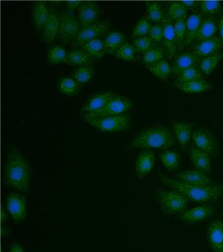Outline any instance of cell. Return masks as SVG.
Returning <instances> with one entry per match:
<instances>
[{"instance_id":"cell-1","label":"cell","mask_w":223,"mask_h":252,"mask_svg":"<svg viewBox=\"0 0 223 252\" xmlns=\"http://www.w3.org/2000/svg\"><path fill=\"white\" fill-rule=\"evenodd\" d=\"M162 183L171 189L182 193L189 200L203 205L214 204L223 197V185L192 186L171 178L159 172Z\"/></svg>"},{"instance_id":"cell-2","label":"cell","mask_w":223,"mask_h":252,"mask_svg":"<svg viewBox=\"0 0 223 252\" xmlns=\"http://www.w3.org/2000/svg\"><path fill=\"white\" fill-rule=\"evenodd\" d=\"M31 170L27 159L19 149L11 147L6 163V180L8 185L19 191L26 193L30 183Z\"/></svg>"},{"instance_id":"cell-3","label":"cell","mask_w":223,"mask_h":252,"mask_svg":"<svg viewBox=\"0 0 223 252\" xmlns=\"http://www.w3.org/2000/svg\"><path fill=\"white\" fill-rule=\"evenodd\" d=\"M175 144L172 132L164 126H154L142 131L130 142L129 148L167 150Z\"/></svg>"},{"instance_id":"cell-4","label":"cell","mask_w":223,"mask_h":252,"mask_svg":"<svg viewBox=\"0 0 223 252\" xmlns=\"http://www.w3.org/2000/svg\"><path fill=\"white\" fill-rule=\"evenodd\" d=\"M155 198L165 215L182 213L186 210L189 200L176 190L159 189L155 194Z\"/></svg>"},{"instance_id":"cell-5","label":"cell","mask_w":223,"mask_h":252,"mask_svg":"<svg viewBox=\"0 0 223 252\" xmlns=\"http://www.w3.org/2000/svg\"><path fill=\"white\" fill-rule=\"evenodd\" d=\"M85 122L102 132H120L128 130L130 126V115L128 113L120 115L102 118L82 117Z\"/></svg>"},{"instance_id":"cell-6","label":"cell","mask_w":223,"mask_h":252,"mask_svg":"<svg viewBox=\"0 0 223 252\" xmlns=\"http://www.w3.org/2000/svg\"><path fill=\"white\" fill-rule=\"evenodd\" d=\"M132 102L130 99L123 95L115 94V97L104 108L97 112L83 114L82 117L97 119L120 115L127 113L132 109Z\"/></svg>"},{"instance_id":"cell-7","label":"cell","mask_w":223,"mask_h":252,"mask_svg":"<svg viewBox=\"0 0 223 252\" xmlns=\"http://www.w3.org/2000/svg\"><path fill=\"white\" fill-rule=\"evenodd\" d=\"M59 15V38L64 42L69 43L77 37L82 29V26L73 12L63 10Z\"/></svg>"},{"instance_id":"cell-8","label":"cell","mask_w":223,"mask_h":252,"mask_svg":"<svg viewBox=\"0 0 223 252\" xmlns=\"http://www.w3.org/2000/svg\"><path fill=\"white\" fill-rule=\"evenodd\" d=\"M112 28V25L109 21H97L93 24L82 28L75 39L74 44L75 46H82L87 41L92 39H98L100 36L105 35Z\"/></svg>"},{"instance_id":"cell-9","label":"cell","mask_w":223,"mask_h":252,"mask_svg":"<svg viewBox=\"0 0 223 252\" xmlns=\"http://www.w3.org/2000/svg\"><path fill=\"white\" fill-rule=\"evenodd\" d=\"M216 210L217 206L214 204L201 205L191 210H185L181 213L178 218L188 224H195L209 220L216 213Z\"/></svg>"},{"instance_id":"cell-10","label":"cell","mask_w":223,"mask_h":252,"mask_svg":"<svg viewBox=\"0 0 223 252\" xmlns=\"http://www.w3.org/2000/svg\"><path fill=\"white\" fill-rule=\"evenodd\" d=\"M6 208L16 222L22 221L27 215V204L25 196L19 193H11L6 198Z\"/></svg>"},{"instance_id":"cell-11","label":"cell","mask_w":223,"mask_h":252,"mask_svg":"<svg viewBox=\"0 0 223 252\" xmlns=\"http://www.w3.org/2000/svg\"><path fill=\"white\" fill-rule=\"evenodd\" d=\"M163 26V44L168 59L171 61L176 56L177 43L173 22L167 16L162 22Z\"/></svg>"},{"instance_id":"cell-12","label":"cell","mask_w":223,"mask_h":252,"mask_svg":"<svg viewBox=\"0 0 223 252\" xmlns=\"http://www.w3.org/2000/svg\"><path fill=\"white\" fill-rule=\"evenodd\" d=\"M204 16L200 11H195L186 18V36L179 51L186 49L187 46H189L194 41L203 21H204Z\"/></svg>"},{"instance_id":"cell-13","label":"cell","mask_w":223,"mask_h":252,"mask_svg":"<svg viewBox=\"0 0 223 252\" xmlns=\"http://www.w3.org/2000/svg\"><path fill=\"white\" fill-rule=\"evenodd\" d=\"M223 47V43L220 36H216L211 39L197 43L193 47V53L200 61L217 54V51Z\"/></svg>"},{"instance_id":"cell-14","label":"cell","mask_w":223,"mask_h":252,"mask_svg":"<svg viewBox=\"0 0 223 252\" xmlns=\"http://www.w3.org/2000/svg\"><path fill=\"white\" fill-rule=\"evenodd\" d=\"M100 14V7L94 1L84 2L78 9V19L82 28L97 22Z\"/></svg>"},{"instance_id":"cell-15","label":"cell","mask_w":223,"mask_h":252,"mask_svg":"<svg viewBox=\"0 0 223 252\" xmlns=\"http://www.w3.org/2000/svg\"><path fill=\"white\" fill-rule=\"evenodd\" d=\"M59 15L54 6H49V15L41 36V41L45 44H51L58 35Z\"/></svg>"},{"instance_id":"cell-16","label":"cell","mask_w":223,"mask_h":252,"mask_svg":"<svg viewBox=\"0 0 223 252\" xmlns=\"http://www.w3.org/2000/svg\"><path fill=\"white\" fill-rule=\"evenodd\" d=\"M188 155L196 170L206 174L211 172V158L209 154L201 150L195 144H191L188 148Z\"/></svg>"},{"instance_id":"cell-17","label":"cell","mask_w":223,"mask_h":252,"mask_svg":"<svg viewBox=\"0 0 223 252\" xmlns=\"http://www.w3.org/2000/svg\"><path fill=\"white\" fill-rule=\"evenodd\" d=\"M178 180L186 185L192 186H211L215 185L214 181L204 172L199 170H185L176 175Z\"/></svg>"},{"instance_id":"cell-18","label":"cell","mask_w":223,"mask_h":252,"mask_svg":"<svg viewBox=\"0 0 223 252\" xmlns=\"http://www.w3.org/2000/svg\"><path fill=\"white\" fill-rule=\"evenodd\" d=\"M115 94L112 91L97 93L92 94L84 104L82 109V114L97 112L105 107L112 99L115 97Z\"/></svg>"},{"instance_id":"cell-19","label":"cell","mask_w":223,"mask_h":252,"mask_svg":"<svg viewBox=\"0 0 223 252\" xmlns=\"http://www.w3.org/2000/svg\"><path fill=\"white\" fill-rule=\"evenodd\" d=\"M195 145L201 150L209 154H213L216 150V142L212 134L203 128H197L193 131L192 135Z\"/></svg>"},{"instance_id":"cell-20","label":"cell","mask_w":223,"mask_h":252,"mask_svg":"<svg viewBox=\"0 0 223 252\" xmlns=\"http://www.w3.org/2000/svg\"><path fill=\"white\" fill-rule=\"evenodd\" d=\"M208 242L214 252H223V222L216 220L211 223L207 231Z\"/></svg>"},{"instance_id":"cell-21","label":"cell","mask_w":223,"mask_h":252,"mask_svg":"<svg viewBox=\"0 0 223 252\" xmlns=\"http://www.w3.org/2000/svg\"><path fill=\"white\" fill-rule=\"evenodd\" d=\"M155 161V153L150 149H145L139 154L135 165L137 177L139 178L146 177L154 166Z\"/></svg>"},{"instance_id":"cell-22","label":"cell","mask_w":223,"mask_h":252,"mask_svg":"<svg viewBox=\"0 0 223 252\" xmlns=\"http://www.w3.org/2000/svg\"><path fill=\"white\" fill-rule=\"evenodd\" d=\"M201 61L193 52H186L180 54L176 57L171 70L174 75L178 76L180 73L188 68L199 65Z\"/></svg>"},{"instance_id":"cell-23","label":"cell","mask_w":223,"mask_h":252,"mask_svg":"<svg viewBox=\"0 0 223 252\" xmlns=\"http://www.w3.org/2000/svg\"><path fill=\"white\" fill-rule=\"evenodd\" d=\"M171 126L173 134L176 135L178 143L181 148L184 149L189 143L193 135V126L189 123L176 121L172 122Z\"/></svg>"},{"instance_id":"cell-24","label":"cell","mask_w":223,"mask_h":252,"mask_svg":"<svg viewBox=\"0 0 223 252\" xmlns=\"http://www.w3.org/2000/svg\"><path fill=\"white\" fill-rule=\"evenodd\" d=\"M219 32V23L216 21L214 17H207L205 18L201 24L199 31L198 32L194 41L196 44L201 41L211 39L214 36H217Z\"/></svg>"},{"instance_id":"cell-25","label":"cell","mask_w":223,"mask_h":252,"mask_svg":"<svg viewBox=\"0 0 223 252\" xmlns=\"http://www.w3.org/2000/svg\"><path fill=\"white\" fill-rule=\"evenodd\" d=\"M49 15V7L45 1H36L32 6V17L38 31L44 30Z\"/></svg>"},{"instance_id":"cell-26","label":"cell","mask_w":223,"mask_h":252,"mask_svg":"<svg viewBox=\"0 0 223 252\" xmlns=\"http://www.w3.org/2000/svg\"><path fill=\"white\" fill-rule=\"evenodd\" d=\"M176 87L178 90L186 94H202V93L211 91L214 85L209 81L197 80L187 83H177Z\"/></svg>"},{"instance_id":"cell-27","label":"cell","mask_w":223,"mask_h":252,"mask_svg":"<svg viewBox=\"0 0 223 252\" xmlns=\"http://www.w3.org/2000/svg\"><path fill=\"white\" fill-rule=\"evenodd\" d=\"M81 50L87 55L92 61L102 59L105 55H107L105 45H104V41L100 38L87 41L86 43L81 46Z\"/></svg>"},{"instance_id":"cell-28","label":"cell","mask_w":223,"mask_h":252,"mask_svg":"<svg viewBox=\"0 0 223 252\" xmlns=\"http://www.w3.org/2000/svg\"><path fill=\"white\" fill-rule=\"evenodd\" d=\"M126 42V36L120 32H111L106 36L104 41L105 51L107 54H115L117 50L120 49Z\"/></svg>"},{"instance_id":"cell-29","label":"cell","mask_w":223,"mask_h":252,"mask_svg":"<svg viewBox=\"0 0 223 252\" xmlns=\"http://www.w3.org/2000/svg\"><path fill=\"white\" fill-rule=\"evenodd\" d=\"M160 158L165 168L169 172L178 170L181 165V156L175 150H165L160 154Z\"/></svg>"},{"instance_id":"cell-30","label":"cell","mask_w":223,"mask_h":252,"mask_svg":"<svg viewBox=\"0 0 223 252\" xmlns=\"http://www.w3.org/2000/svg\"><path fill=\"white\" fill-rule=\"evenodd\" d=\"M57 89L59 92L65 95L74 96L79 94L82 85L72 77H63L57 83Z\"/></svg>"},{"instance_id":"cell-31","label":"cell","mask_w":223,"mask_h":252,"mask_svg":"<svg viewBox=\"0 0 223 252\" xmlns=\"http://www.w3.org/2000/svg\"><path fill=\"white\" fill-rule=\"evenodd\" d=\"M67 64L77 67H84V66L91 65L92 60L85 53L80 51H72L67 53V59L65 62Z\"/></svg>"},{"instance_id":"cell-32","label":"cell","mask_w":223,"mask_h":252,"mask_svg":"<svg viewBox=\"0 0 223 252\" xmlns=\"http://www.w3.org/2000/svg\"><path fill=\"white\" fill-rule=\"evenodd\" d=\"M146 67L155 77L163 81L167 80L172 72L169 63L165 60L151 65H146Z\"/></svg>"},{"instance_id":"cell-33","label":"cell","mask_w":223,"mask_h":252,"mask_svg":"<svg viewBox=\"0 0 223 252\" xmlns=\"http://www.w3.org/2000/svg\"><path fill=\"white\" fill-rule=\"evenodd\" d=\"M146 17L154 23L163 22L166 16H165L163 6L158 2L150 1L146 4Z\"/></svg>"},{"instance_id":"cell-34","label":"cell","mask_w":223,"mask_h":252,"mask_svg":"<svg viewBox=\"0 0 223 252\" xmlns=\"http://www.w3.org/2000/svg\"><path fill=\"white\" fill-rule=\"evenodd\" d=\"M222 55L216 54L201 60L199 63V69L205 75L209 76L214 70L216 66L221 62Z\"/></svg>"},{"instance_id":"cell-35","label":"cell","mask_w":223,"mask_h":252,"mask_svg":"<svg viewBox=\"0 0 223 252\" xmlns=\"http://www.w3.org/2000/svg\"><path fill=\"white\" fill-rule=\"evenodd\" d=\"M200 12L208 17H214L221 12L222 6L219 1H199Z\"/></svg>"},{"instance_id":"cell-36","label":"cell","mask_w":223,"mask_h":252,"mask_svg":"<svg viewBox=\"0 0 223 252\" xmlns=\"http://www.w3.org/2000/svg\"><path fill=\"white\" fill-rule=\"evenodd\" d=\"M95 74V70L91 65L84 66L76 69L72 72V78L79 84H84L91 80Z\"/></svg>"},{"instance_id":"cell-37","label":"cell","mask_w":223,"mask_h":252,"mask_svg":"<svg viewBox=\"0 0 223 252\" xmlns=\"http://www.w3.org/2000/svg\"><path fill=\"white\" fill-rule=\"evenodd\" d=\"M197 80H204V74L196 67L188 68L177 76L178 83H187Z\"/></svg>"},{"instance_id":"cell-38","label":"cell","mask_w":223,"mask_h":252,"mask_svg":"<svg viewBox=\"0 0 223 252\" xmlns=\"http://www.w3.org/2000/svg\"><path fill=\"white\" fill-rule=\"evenodd\" d=\"M137 50L133 44L127 42L115 51V55L118 59L123 61L134 62L137 59Z\"/></svg>"},{"instance_id":"cell-39","label":"cell","mask_w":223,"mask_h":252,"mask_svg":"<svg viewBox=\"0 0 223 252\" xmlns=\"http://www.w3.org/2000/svg\"><path fill=\"white\" fill-rule=\"evenodd\" d=\"M164 49L162 47L154 46L151 49L143 53V62L146 65H151L155 63L163 61L164 58Z\"/></svg>"},{"instance_id":"cell-40","label":"cell","mask_w":223,"mask_h":252,"mask_svg":"<svg viewBox=\"0 0 223 252\" xmlns=\"http://www.w3.org/2000/svg\"><path fill=\"white\" fill-rule=\"evenodd\" d=\"M151 21L146 16H143L137 22L136 26L132 32V37L138 38L141 36H147L149 34L150 28H151Z\"/></svg>"},{"instance_id":"cell-41","label":"cell","mask_w":223,"mask_h":252,"mask_svg":"<svg viewBox=\"0 0 223 252\" xmlns=\"http://www.w3.org/2000/svg\"><path fill=\"white\" fill-rule=\"evenodd\" d=\"M187 10L180 1H174L170 4L167 17L173 22L181 18H186Z\"/></svg>"},{"instance_id":"cell-42","label":"cell","mask_w":223,"mask_h":252,"mask_svg":"<svg viewBox=\"0 0 223 252\" xmlns=\"http://www.w3.org/2000/svg\"><path fill=\"white\" fill-rule=\"evenodd\" d=\"M67 53L61 46H57L52 48L48 53V61L49 64H56L65 62Z\"/></svg>"},{"instance_id":"cell-43","label":"cell","mask_w":223,"mask_h":252,"mask_svg":"<svg viewBox=\"0 0 223 252\" xmlns=\"http://www.w3.org/2000/svg\"><path fill=\"white\" fill-rule=\"evenodd\" d=\"M174 31L176 33V43L178 50L182 46L186 32V18H181L173 22Z\"/></svg>"},{"instance_id":"cell-44","label":"cell","mask_w":223,"mask_h":252,"mask_svg":"<svg viewBox=\"0 0 223 252\" xmlns=\"http://www.w3.org/2000/svg\"><path fill=\"white\" fill-rule=\"evenodd\" d=\"M133 46L136 49L137 53H145L154 47V41L150 36H141L134 39Z\"/></svg>"},{"instance_id":"cell-45","label":"cell","mask_w":223,"mask_h":252,"mask_svg":"<svg viewBox=\"0 0 223 252\" xmlns=\"http://www.w3.org/2000/svg\"><path fill=\"white\" fill-rule=\"evenodd\" d=\"M150 37L156 42L161 43L163 41V26L159 23L152 25L149 32Z\"/></svg>"},{"instance_id":"cell-46","label":"cell","mask_w":223,"mask_h":252,"mask_svg":"<svg viewBox=\"0 0 223 252\" xmlns=\"http://www.w3.org/2000/svg\"><path fill=\"white\" fill-rule=\"evenodd\" d=\"M82 1H66V11L72 12L75 9H79L81 5L83 4Z\"/></svg>"},{"instance_id":"cell-47","label":"cell","mask_w":223,"mask_h":252,"mask_svg":"<svg viewBox=\"0 0 223 252\" xmlns=\"http://www.w3.org/2000/svg\"><path fill=\"white\" fill-rule=\"evenodd\" d=\"M187 10H195L199 7V1H180Z\"/></svg>"},{"instance_id":"cell-48","label":"cell","mask_w":223,"mask_h":252,"mask_svg":"<svg viewBox=\"0 0 223 252\" xmlns=\"http://www.w3.org/2000/svg\"><path fill=\"white\" fill-rule=\"evenodd\" d=\"M10 252H24V250L20 244L15 243L11 247Z\"/></svg>"},{"instance_id":"cell-49","label":"cell","mask_w":223,"mask_h":252,"mask_svg":"<svg viewBox=\"0 0 223 252\" xmlns=\"http://www.w3.org/2000/svg\"><path fill=\"white\" fill-rule=\"evenodd\" d=\"M219 36L223 43V14L221 15V19L219 22Z\"/></svg>"},{"instance_id":"cell-50","label":"cell","mask_w":223,"mask_h":252,"mask_svg":"<svg viewBox=\"0 0 223 252\" xmlns=\"http://www.w3.org/2000/svg\"><path fill=\"white\" fill-rule=\"evenodd\" d=\"M222 216L223 217V213H222Z\"/></svg>"}]
</instances>
